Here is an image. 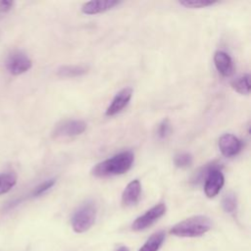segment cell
Listing matches in <instances>:
<instances>
[{"instance_id": "obj_9", "label": "cell", "mask_w": 251, "mask_h": 251, "mask_svg": "<svg viewBox=\"0 0 251 251\" xmlns=\"http://www.w3.org/2000/svg\"><path fill=\"white\" fill-rule=\"evenodd\" d=\"M218 144L221 153L226 157H233L242 149L241 140L231 133L223 134L220 137Z\"/></svg>"}, {"instance_id": "obj_24", "label": "cell", "mask_w": 251, "mask_h": 251, "mask_svg": "<svg viewBox=\"0 0 251 251\" xmlns=\"http://www.w3.org/2000/svg\"><path fill=\"white\" fill-rule=\"evenodd\" d=\"M118 251H129V250H128L126 247H125V246H124V247H121Z\"/></svg>"}, {"instance_id": "obj_10", "label": "cell", "mask_w": 251, "mask_h": 251, "mask_svg": "<svg viewBox=\"0 0 251 251\" xmlns=\"http://www.w3.org/2000/svg\"><path fill=\"white\" fill-rule=\"evenodd\" d=\"M122 2L114 0H96L85 2L81 6V12L85 15H96L104 13L113 9L114 7L120 5Z\"/></svg>"}, {"instance_id": "obj_19", "label": "cell", "mask_w": 251, "mask_h": 251, "mask_svg": "<svg viewBox=\"0 0 251 251\" xmlns=\"http://www.w3.org/2000/svg\"><path fill=\"white\" fill-rule=\"evenodd\" d=\"M222 206L225 212L228 214L234 213L237 207V200H236L235 194L233 193L226 194L222 200Z\"/></svg>"}, {"instance_id": "obj_5", "label": "cell", "mask_w": 251, "mask_h": 251, "mask_svg": "<svg viewBox=\"0 0 251 251\" xmlns=\"http://www.w3.org/2000/svg\"><path fill=\"white\" fill-rule=\"evenodd\" d=\"M86 129V123L81 120H66L58 124L53 131L55 137H73Z\"/></svg>"}, {"instance_id": "obj_14", "label": "cell", "mask_w": 251, "mask_h": 251, "mask_svg": "<svg viewBox=\"0 0 251 251\" xmlns=\"http://www.w3.org/2000/svg\"><path fill=\"white\" fill-rule=\"evenodd\" d=\"M165 240V232L159 230L153 233L145 243L140 247L138 251H158Z\"/></svg>"}, {"instance_id": "obj_6", "label": "cell", "mask_w": 251, "mask_h": 251, "mask_svg": "<svg viewBox=\"0 0 251 251\" xmlns=\"http://www.w3.org/2000/svg\"><path fill=\"white\" fill-rule=\"evenodd\" d=\"M31 60L22 51L12 52L6 61V67L8 71L15 75L25 73L31 68Z\"/></svg>"}, {"instance_id": "obj_11", "label": "cell", "mask_w": 251, "mask_h": 251, "mask_svg": "<svg viewBox=\"0 0 251 251\" xmlns=\"http://www.w3.org/2000/svg\"><path fill=\"white\" fill-rule=\"evenodd\" d=\"M141 184L138 179L131 180L124 189L122 194V204L126 207L135 205L140 198Z\"/></svg>"}, {"instance_id": "obj_13", "label": "cell", "mask_w": 251, "mask_h": 251, "mask_svg": "<svg viewBox=\"0 0 251 251\" xmlns=\"http://www.w3.org/2000/svg\"><path fill=\"white\" fill-rule=\"evenodd\" d=\"M87 67L81 65L62 66L57 70V75L61 77H76L87 73Z\"/></svg>"}, {"instance_id": "obj_17", "label": "cell", "mask_w": 251, "mask_h": 251, "mask_svg": "<svg viewBox=\"0 0 251 251\" xmlns=\"http://www.w3.org/2000/svg\"><path fill=\"white\" fill-rule=\"evenodd\" d=\"M17 182L15 173H4L0 175V195L7 193Z\"/></svg>"}, {"instance_id": "obj_3", "label": "cell", "mask_w": 251, "mask_h": 251, "mask_svg": "<svg viewBox=\"0 0 251 251\" xmlns=\"http://www.w3.org/2000/svg\"><path fill=\"white\" fill-rule=\"evenodd\" d=\"M97 215L96 204L91 201L82 203L74 213L72 217V227L77 232L81 233L88 230L94 224Z\"/></svg>"}, {"instance_id": "obj_15", "label": "cell", "mask_w": 251, "mask_h": 251, "mask_svg": "<svg viewBox=\"0 0 251 251\" xmlns=\"http://www.w3.org/2000/svg\"><path fill=\"white\" fill-rule=\"evenodd\" d=\"M250 75L249 74H244L237 76L230 82L231 88L240 94H249L250 92Z\"/></svg>"}, {"instance_id": "obj_4", "label": "cell", "mask_w": 251, "mask_h": 251, "mask_svg": "<svg viewBox=\"0 0 251 251\" xmlns=\"http://www.w3.org/2000/svg\"><path fill=\"white\" fill-rule=\"evenodd\" d=\"M166 213V205L164 203H159L149 210H147L143 215L139 216L134 220L131 225V228L135 231L143 230L150 226H152L156 221H158Z\"/></svg>"}, {"instance_id": "obj_2", "label": "cell", "mask_w": 251, "mask_h": 251, "mask_svg": "<svg viewBox=\"0 0 251 251\" xmlns=\"http://www.w3.org/2000/svg\"><path fill=\"white\" fill-rule=\"evenodd\" d=\"M212 226L211 220L202 215L187 218L171 228V233L178 237H198L206 233Z\"/></svg>"}, {"instance_id": "obj_7", "label": "cell", "mask_w": 251, "mask_h": 251, "mask_svg": "<svg viewBox=\"0 0 251 251\" xmlns=\"http://www.w3.org/2000/svg\"><path fill=\"white\" fill-rule=\"evenodd\" d=\"M222 168L213 169L204 180V192L208 198H213L221 191L225 184V176Z\"/></svg>"}, {"instance_id": "obj_20", "label": "cell", "mask_w": 251, "mask_h": 251, "mask_svg": "<svg viewBox=\"0 0 251 251\" xmlns=\"http://www.w3.org/2000/svg\"><path fill=\"white\" fill-rule=\"evenodd\" d=\"M180 5L184 6L185 8L190 9H200V8H206L209 6H213L217 4V1H208V0H182L178 2Z\"/></svg>"}, {"instance_id": "obj_16", "label": "cell", "mask_w": 251, "mask_h": 251, "mask_svg": "<svg viewBox=\"0 0 251 251\" xmlns=\"http://www.w3.org/2000/svg\"><path fill=\"white\" fill-rule=\"evenodd\" d=\"M216 168H222L221 164L219 163H215V162H212L210 164H207L205 166H203L202 168H200L198 170L197 173L194 174L192 179H191V182L193 184H199L201 183L202 181L205 180L206 176H208V174L213 170V169H216Z\"/></svg>"}, {"instance_id": "obj_18", "label": "cell", "mask_w": 251, "mask_h": 251, "mask_svg": "<svg viewBox=\"0 0 251 251\" xmlns=\"http://www.w3.org/2000/svg\"><path fill=\"white\" fill-rule=\"evenodd\" d=\"M192 162H193V157L190 153H187V152L178 153L174 158L175 166L180 169L190 167L192 165Z\"/></svg>"}, {"instance_id": "obj_8", "label": "cell", "mask_w": 251, "mask_h": 251, "mask_svg": "<svg viewBox=\"0 0 251 251\" xmlns=\"http://www.w3.org/2000/svg\"><path fill=\"white\" fill-rule=\"evenodd\" d=\"M131 96H132V88L126 87V88H123L122 90H120L115 95V97L111 101L110 105L106 109V112H105L106 116L112 117V116H115V115L119 114L120 112H122L124 110V108L126 107L127 104L129 103Z\"/></svg>"}, {"instance_id": "obj_21", "label": "cell", "mask_w": 251, "mask_h": 251, "mask_svg": "<svg viewBox=\"0 0 251 251\" xmlns=\"http://www.w3.org/2000/svg\"><path fill=\"white\" fill-rule=\"evenodd\" d=\"M172 132V125L170 123V121L168 119H165L163 120L159 126H158V128H157V135L159 138L161 139H164L166 138L167 136H169Z\"/></svg>"}, {"instance_id": "obj_23", "label": "cell", "mask_w": 251, "mask_h": 251, "mask_svg": "<svg viewBox=\"0 0 251 251\" xmlns=\"http://www.w3.org/2000/svg\"><path fill=\"white\" fill-rule=\"evenodd\" d=\"M13 5H14L13 1L0 0V20L12 9Z\"/></svg>"}, {"instance_id": "obj_22", "label": "cell", "mask_w": 251, "mask_h": 251, "mask_svg": "<svg viewBox=\"0 0 251 251\" xmlns=\"http://www.w3.org/2000/svg\"><path fill=\"white\" fill-rule=\"evenodd\" d=\"M56 182V179L55 178H50V179H47L45 181H43L42 183H40L39 185H37L33 192H32V196L36 197V196H39L41 194H43L44 192H46L47 190H49Z\"/></svg>"}, {"instance_id": "obj_12", "label": "cell", "mask_w": 251, "mask_h": 251, "mask_svg": "<svg viewBox=\"0 0 251 251\" xmlns=\"http://www.w3.org/2000/svg\"><path fill=\"white\" fill-rule=\"evenodd\" d=\"M214 64L217 71L223 76H229L233 72V63L230 56L222 50L216 51L214 54Z\"/></svg>"}, {"instance_id": "obj_1", "label": "cell", "mask_w": 251, "mask_h": 251, "mask_svg": "<svg viewBox=\"0 0 251 251\" xmlns=\"http://www.w3.org/2000/svg\"><path fill=\"white\" fill-rule=\"evenodd\" d=\"M133 161L134 155L131 151H123L96 164L91 170V175L100 178L120 176L131 168Z\"/></svg>"}]
</instances>
